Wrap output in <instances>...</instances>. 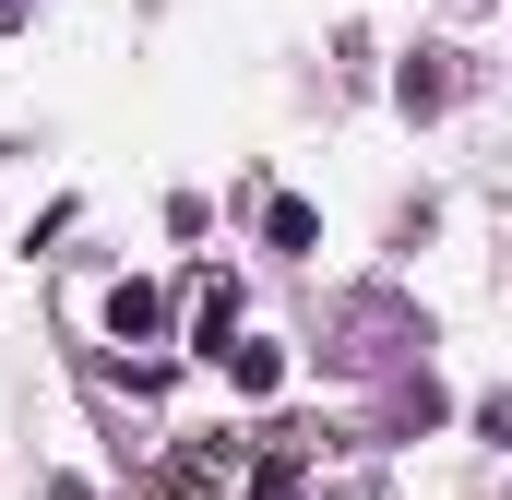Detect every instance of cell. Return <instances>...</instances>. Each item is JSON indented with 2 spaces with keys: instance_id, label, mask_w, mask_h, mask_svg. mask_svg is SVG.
I'll return each instance as SVG.
<instances>
[{
  "instance_id": "1",
  "label": "cell",
  "mask_w": 512,
  "mask_h": 500,
  "mask_svg": "<svg viewBox=\"0 0 512 500\" xmlns=\"http://www.w3.org/2000/svg\"><path fill=\"white\" fill-rule=\"evenodd\" d=\"M215 370L239 381V393H274V381H286V346H262V334H227V346H215Z\"/></svg>"
},
{
  "instance_id": "2",
  "label": "cell",
  "mask_w": 512,
  "mask_h": 500,
  "mask_svg": "<svg viewBox=\"0 0 512 500\" xmlns=\"http://www.w3.org/2000/svg\"><path fill=\"white\" fill-rule=\"evenodd\" d=\"M108 334H120V346H155V334H167V298H155V286H108Z\"/></svg>"
},
{
  "instance_id": "3",
  "label": "cell",
  "mask_w": 512,
  "mask_h": 500,
  "mask_svg": "<svg viewBox=\"0 0 512 500\" xmlns=\"http://www.w3.org/2000/svg\"><path fill=\"white\" fill-rule=\"evenodd\" d=\"M227 334H239V286H227V274H203V322H191V346H203V358H215V346H227Z\"/></svg>"
},
{
  "instance_id": "4",
  "label": "cell",
  "mask_w": 512,
  "mask_h": 500,
  "mask_svg": "<svg viewBox=\"0 0 512 500\" xmlns=\"http://www.w3.org/2000/svg\"><path fill=\"white\" fill-rule=\"evenodd\" d=\"M262 239H274V250H310V239H322V215H310L298 191H274V203H262Z\"/></svg>"
},
{
  "instance_id": "5",
  "label": "cell",
  "mask_w": 512,
  "mask_h": 500,
  "mask_svg": "<svg viewBox=\"0 0 512 500\" xmlns=\"http://www.w3.org/2000/svg\"><path fill=\"white\" fill-rule=\"evenodd\" d=\"M393 96H405V108H441V96H453V72H441V60H429V48H417V60H405V72H393Z\"/></svg>"
}]
</instances>
